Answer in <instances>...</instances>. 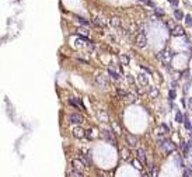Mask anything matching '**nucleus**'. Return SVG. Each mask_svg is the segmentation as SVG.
Returning a JSON list of instances; mask_svg holds the SVG:
<instances>
[{"mask_svg": "<svg viewBox=\"0 0 192 177\" xmlns=\"http://www.w3.org/2000/svg\"><path fill=\"white\" fill-rule=\"evenodd\" d=\"M159 145L163 148V150H164L165 153H173V152L175 150V145H174L171 141H164L163 138L159 139Z\"/></svg>", "mask_w": 192, "mask_h": 177, "instance_id": "f257e3e1", "label": "nucleus"}, {"mask_svg": "<svg viewBox=\"0 0 192 177\" xmlns=\"http://www.w3.org/2000/svg\"><path fill=\"white\" fill-rule=\"evenodd\" d=\"M101 136H102L107 142H110V144H112L114 146H116V138H115L114 132L108 131V129H104V131H101Z\"/></svg>", "mask_w": 192, "mask_h": 177, "instance_id": "f03ea898", "label": "nucleus"}, {"mask_svg": "<svg viewBox=\"0 0 192 177\" xmlns=\"http://www.w3.org/2000/svg\"><path fill=\"white\" fill-rule=\"evenodd\" d=\"M173 56H174V53H173V51H171V49H164V51H161L160 53H159V58H160L165 65H168V62L171 61V58H173Z\"/></svg>", "mask_w": 192, "mask_h": 177, "instance_id": "7ed1b4c3", "label": "nucleus"}, {"mask_svg": "<svg viewBox=\"0 0 192 177\" xmlns=\"http://www.w3.org/2000/svg\"><path fill=\"white\" fill-rule=\"evenodd\" d=\"M135 44H136V47H139V48H144L146 45H147V37L144 35V34H138L136 35V39H135Z\"/></svg>", "mask_w": 192, "mask_h": 177, "instance_id": "20e7f679", "label": "nucleus"}, {"mask_svg": "<svg viewBox=\"0 0 192 177\" xmlns=\"http://www.w3.org/2000/svg\"><path fill=\"white\" fill-rule=\"evenodd\" d=\"M69 120H70V122H73V124H83V122H84V117L79 113L70 114Z\"/></svg>", "mask_w": 192, "mask_h": 177, "instance_id": "39448f33", "label": "nucleus"}, {"mask_svg": "<svg viewBox=\"0 0 192 177\" xmlns=\"http://www.w3.org/2000/svg\"><path fill=\"white\" fill-rule=\"evenodd\" d=\"M72 166L74 167V170H79V172H83L86 169V163L81 159H73L72 160Z\"/></svg>", "mask_w": 192, "mask_h": 177, "instance_id": "423d86ee", "label": "nucleus"}, {"mask_svg": "<svg viewBox=\"0 0 192 177\" xmlns=\"http://www.w3.org/2000/svg\"><path fill=\"white\" fill-rule=\"evenodd\" d=\"M72 134H73V136H74L76 139H81V138H84V136H86V131L81 128V127H76V128H73Z\"/></svg>", "mask_w": 192, "mask_h": 177, "instance_id": "0eeeda50", "label": "nucleus"}, {"mask_svg": "<svg viewBox=\"0 0 192 177\" xmlns=\"http://www.w3.org/2000/svg\"><path fill=\"white\" fill-rule=\"evenodd\" d=\"M97 84H98V86H101L102 89L108 87V80H107V77H105V76H102V75H98V76H97Z\"/></svg>", "mask_w": 192, "mask_h": 177, "instance_id": "6e6552de", "label": "nucleus"}, {"mask_svg": "<svg viewBox=\"0 0 192 177\" xmlns=\"http://www.w3.org/2000/svg\"><path fill=\"white\" fill-rule=\"evenodd\" d=\"M136 155H138V159L142 162V163H146V162H147V156H146V152H144V149L139 148V149L136 150Z\"/></svg>", "mask_w": 192, "mask_h": 177, "instance_id": "1a4fd4ad", "label": "nucleus"}, {"mask_svg": "<svg viewBox=\"0 0 192 177\" xmlns=\"http://www.w3.org/2000/svg\"><path fill=\"white\" fill-rule=\"evenodd\" d=\"M171 34H173L174 37H182V35H185V31H184V28H182L181 25H175L174 30L171 31Z\"/></svg>", "mask_w": 192, "mask_h": 177, "instance_id": "9d476101", "label": "nucleus"}, {"mask_svg": "<svg viewBox=\"0 0 192 177\" xmlns=\"http://www.w3.org/2000/svg\"><path fill=\"white\" fill-rule=\"evenodd\" d=\"M110 24H111L114 28H121V27H122V21H121V18H118V17H112L111 20H110Z\"/></svg>", "mask_w": 192, "mask_h": 177, "instance_id": "9b49d317", "label": "nucleus"}, {"mask_svg": "<svg viewBox=\"0 0 192 177\" xmlns=\"http://www.w3.org/2000/svg\"><path fill=\"white\" fill-rule=\"evenodd\" d=\"M119 153H121V158H122L124 160H129V159H130V150H129L128 148H122V149L119 150Z\"/></svg>", "mask_w": 192, "mask_h": 177, "instance_id": "f8f14e48", "label": "nucleus"}, {"mask_svg": "<svg viewBox=\"0 0 192 177\" xmlns=\"http://www.w3.org/2000/svg\"><path fill=\"white\" fill-rule=\"evenodd\" d=\"M93 24L98 27V28H104L105 27V23H104V20L102 18H100V17H96V18H93Z\"/></svg>", "mask_w": 192, "mask_h": 177, "instance_id": "ddd939ff", "label": "nucleus"}, {"mask_svg": "<svg viewBox=\"0 0 192 177\" xmlns=\"http://www.w3.org/2000/svg\"><path fill=\"white\" fill-rule=\"evenodd\" d=\"M69 103H70V106H73V107H77V108H79V106H80L81 108H84V106H83L80 98H70Z\"/></svg>", "mask_w": 192, "mask_h": 177, "instance_id": "4468645a", "label": "nucleus"}, {"mask_svg": "<svg viewBox=\"0 0 192 177\" xmlns=\"http://www.w3.org/2000/svg\"><path fill=\"white\" fill-rule=\"evenodd\" d=\"M138 80H139V83H140L142 86H147V84H149V79H147V76H146L144 73L138 75Z\"/></svg>", "mask_w": 192, "mask_h": 177, "instance_id": "2eb2a0df", "label": "nucleus"}, {"mask_svg": "<svg viewBox=\"0 0 192 177\" xmlns=\"http://www.w3.org/2000/svg\"><path fill=\"white\" fill-rule=\"evenodd\" d=\"M126 142H128V145L135 146V145H136V142H138V138H136L135 135H130V134H128V135H126Z\"/></svg>", "mask_w": 192, "mask_h": 177, "instance_id": "dca6fc26", "label": "nucleus"}, {"mask_svg": "<svg viewBox=\"0 0 192 177\" xmlns=\"http://www.w3.org/2000/svg\"><path fill=\"white\" fill-rule=\"evenodd\" d=\"M76 20L80 23L81 25H84V27H90V25L93 24V21H90V20H86V18H83V17H76Z\"/></svg>", "mask_w": 192, "mask_h": 177, "instance_id": "f3484780", "label": "nucleus"}, {"mask_svg": "<svg viewBox=\"0 0 192 177\" xmlns=\"http://www.w3.org/2000/svg\"><path fill=\"white\" fill-rule=\"evenodd\" d=\"M98 118H100L102 122H108V121H110V118H108V115H107L105 111H100V113H98Z\"/></svg>", "mask_w": 192, "mask_h": 177, "instance_id": "a211bd4d", "label": "nucleus"}, {"mask_svg": "<svg viewBox=\"0 0 192 177\" xmlns=\"http://www.w3.org/2000/svg\"><path fill=\"white\" fill-rule=\"evenodd\" d=\"M184 120H185V115L181 113V111H177L175 113V122H184Z\"/></svg>", "mask_w": 192, "mask_h": 177, "instance_id": "6ab92c4d", "label": "nucleus"}, {"mask_svg": "<svg viewBox=\"0 0 192 177\" xmlns=\"http://www.w3.org/2000/svg\"><path fill=\"white\" fill-rule=\"evenodd\" d=\"M108 75L111 76L114 80H119V73H116V72H115L112 67H110V69H108Z\"/></svg>", "mask_w": 192, "mask_h": 177, "instance_id": "aec40b11", "label": "nucleus"}, {"mask_svg": "<svg viewBox=\"0 0 192 177\" xmlns=\"http://www.w3.org/2000/svg\"><path fill=\"white\" fill-rule=\"evenodd\" d=\"M174 17H175V20H184V18H185L184 13H182L181 10H175V11H174Z\"/></svg>", "mask_w": 192, "mask_h": 177, "instance_id": "412c9836", "label": "nucleus"}, {"mask_svg": "<svg viewBox=\"0 0 192 177\" xmlns=\"http://www.w3.org/2000/svg\"><path fill=\"white\" fill-rule=\"evenodd\" d=\"M69 177H84L83 176V172H79V170H72L69 173Z\"/></svg>", "mask_w": 192, "mask_h": 177, "instance_id": "4be33fe9", "label": "nucleus"}, {"mask_svg": "<svg viewBox=\"0 0 192 177\" xmlns=\"http://www.w3.org/2000/svg\"><path fill=\"white\" fill-rule=\"evenodd\" d=\"M157 96H159V90L156 87H150V97L151 98H156Z\"/></svg>", "mask_w": 192, "mask_h": 177, "instance_id": "5701e85b", "label": "nucleus"}, {"mask_svg": "<svg viewBox=\"0 0 192 177\" xmlns=\"http://www.w3.org/2000/svg\"><path fill=\"white\" fill-rule=\"evenodd\" d=\"M132 164L138 169V170H142L143 167H142V162L139 160V159H136V160H132Z\"/></svg>", "mask_w": 192, "mask_h": 177, "instance_id": "b1692460", "label": "nucleus"}, {"mask_svg": "<svg viewBox=\"0 0 192 177\" xmlns=\"http://www.w3.org/2000/svg\"><path fill=\"white\" fill-rule=\"evenodd\" d=\"M118 94H119V97H121V98H126L129 93H126L124 89H121V87H119V89H118Z\"/></svg>", "mask_w": 192, "mask_h": 177, "instance_id": "393cba45", "label": "nucleus"}, {"mask_svg": "<svg viewBox=\"0 0 192 177\" xmlns=\"http://www.w3.org/2000/svg\"><path fill=\"white\" fill-rule=\"evenodd\" d=\"M121 63L129 65V56L128 55H121Z\"/></svg>", "mask_w": 192, "mask_h": 177, "instance_id": "a878e982", "label": "nucleus"}, {"mask_svg": "<svg viewBox=\"0 0 192 177\" xmlns=\"http://www.w3.org/2000/svg\"><path fill=\"white\" fill-rule=\"evenodd\" d=\"M184 21H185V25H188V27H191V25H192V17L189 16V14H188V16H185Z\"/></svg>", "mask_w": 192, "mask_h": 177, "instance_id": "bb28decb", "label": "nucleus"}, {"mask_svg": "<svg viewBox=\"0 0 192 177\" xmlns=\"http://www.w3.org/2000/svg\"><path fill=\"white\" fill-rule=\"evenodd\" d=\"M160 129H161V132H160V134H168V132H170V128H168V127H167L165 124H161Z\"/></svg>", "mask_w": 192, "mask_h": 177, "instance_id": "cd10ccee", "label": "nucleus"}, {"mask_svg": "<svg viewBox=\"0 0 192 177\" xmlns=\"http://www.w3.org/2000/svg\"><path fill=\"white\" fill-rule=\"evenodd\" d=\"M168 97H170V101H173V100L175 98V90H174V89H171V90L168 92Z\"/></svg>", "mask_w": 192, "mask_h": 177, "instance_id": "c85d7f7f", "label": "nucleus"}, {"mask_svg": "<svg viewBox=\"0 0 192 177\" xmlns=\"http://www.w3.org/2000/svg\"><path fill=\"white\" fill-rule=\"evenodd\" d=\"M154 13H156V16H159V17L164 16V11H163L161 9H159V7H156V9H154Z\"/></svg>", "mask_w": 192, "mask_h": 177, "instance_id": "c756f323", "label": "nucleus"}, {"mask_svg": "<svg viewBox=\"0 0 192 177\" xmlns=\"http://www.w3.org/2000/svg\"><path fill=\"white\" fill-rule=\"evenodd\" d=\"M79 31H80V34L77 32V35H83V37H87V34H88V31H87L86 28H79Z\"/></svg>", "mask_w": 192, "mask_h": 177, "instance_id": "7c9ffc66", "label": "nucleus"}, {"mask_svg": "<svg viewBox=\"0 0 192 177\" xmlns=\"http://www.w3.org/2000/svg\"><path fill=\"white\" fill-rule=\"evenodd\" d=\"M126 79H128V81L130 83V84H135V79H133V76H132V75H128V76H126Z\"/></svg>", "mask_w": 192, "mask_h": 177, "instance_id": "2f4dec72", "label": "nucleus"}, {"mask_svg": "<svg viewBox=\"0 0 192 177\" xmlns=\"http://www.w3.org/2000/svg\"><path fill=\"white\" fill-rule=\"evenodd\" d=\"M188 90H189V81L184 86V93H188Z\"/></svg>", "mask_w": 192, "mask_h": 177, "instance_id": "473e14b6", "label": "nucleus"}, {"mask_svg": "<svg viewBox=\"0 0 192 177\" xmlns=\"http://www.w3.org/2000/svg\"><path fill=\"white\" fill-rule=\"evenodd\" d=\"M142 69H143V70H146L147 73H151V70H150V69H149L147 66H144V65H142Z\"/></svg>", "mask_w": 192, "mask_h": 177, "instance_id": "72a5a7b5", "label": "nucleus"}, {"mask_svg": "<svg viewBox=\"0 0 192 177\" xmlns=\"http://www.w3.org/2000/svg\"><path fill=\"white\" fill-rule=\"evenodd\" d=\"M168 3H171L173 6H178V0H168Z\"/></svg>", "mask_w": 192, "mask_h": 177, "instance_id": "f704fd0d", "label": "nucleus"}, {"mask_svg": "<svg viewBox=\"0 0 192 177\" xmlns=\"http://www.w3.org/2000/svg\"><path fill=\"white\" fill-rule=\"evenodd\" d=\"M187 104H188V107L192 110V97L191 98H188V101H187Z\"/></svg>", "mask_w": 192, "mask_h": 177, "instance_id": "c9c22d12", "label": "nucleus"}, {"mask_svg": "<svg viewBox=\"0 0 192 177\" xmlns=\"http://www.w3.org/2000/svg\"><path fill=\"white\" fill-rule=\"evenodd\" d=\"M86 136H87V138H91V131H90V129L86 131Z\"/></svg>", "mask_w": 192, "mask_h": 177, "instance_id": "e433bc0d", "label": "nucleus"}, {"mask_svg": "<svg viewBox=\"0 0 192 177\" xmlns=\"http://www.w3.org/2000/svg\"><path fill=\"white\" fill-rule=\"evenodd\" d=\"M184 177H189V173H188V170H187V172L184 173Z\"/></svg>", "mask_w": 192, "mask_h": 177, "instance_id": "4c0bfd02", "label": "nucleus"}, {"mask_svg": "<svg viewBox=\"0 0 192 177\" xmlns=\"http://www.w3.org/2000/svg\"><path fill=\"white\" fill-rule=\"evenodd\" d=\"M140 1H144V3H149V0H140Z\"/></svg>", "mask_w": 192, "mask_h": 177, "instance_id": "58836bf2", "label": "nucleus"}, {"mask_svg": "<svg viewBox=\"0 0 192 177\" xmlns=\"http://www.w3.org/2000/svg\"><path fill=\"white\" fill-rule=\"evenodd\" d=\"M189 52H191V55H192V47H191V49H189Z\"/></svg>", "mask_w": 192, "mask_h": 177, "instance_id": "ea45409f", "label": "nucleus"}]
</instances>
